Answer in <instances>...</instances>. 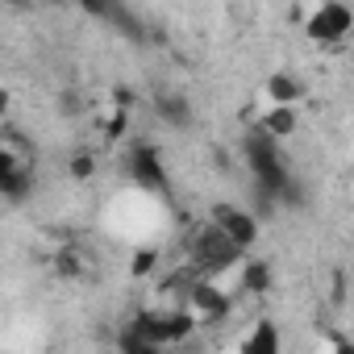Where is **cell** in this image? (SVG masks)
<instances>
[{
    "instance_id": "obj_1",
    "label": "cell",
    "mask_w": 354,
    "mask_h": 354,
    "mask_svg": "<svg viewBox=\"0 0 354 354\" xmlns=\"http://www.w3.org/2000/svg\"><path fill=\"white\" fill-rule=\"evenodd\" d=\"M129 329L133 333H142L146 342H154V346H162V350H175V346H184L196 329H201V321H196V313L188 308V304H146L142 313H133V321H129Z\"/></svg>"
},
{
    "instance_id": "obj_5",
    "label": "cell",
    "mask_w": 354,
    "mask_h": 354,
    "mask_svg": "<svg viewBox=\"0 0 354 354\" xmlns=\"http://www.w3.org/2000/svg\"><path fill=\"white\" fill-rule=\"evenodd\" d=\"M0 192H5L9 205H21L34 192V162L17 158L13 142L5 146V154H0Z\"/></svg>"
},
{
    "instance_id": "obj_12",
    "label": "cell",
    "mask_w": 354,
    "mask_h": 354,
    "mask_svg": "<svg viewBox=\"0 0 354 354\" xmlns=\"http://www.w3.org/2000/svg\"><path fill=\"white\" fill-rule=\"evenodd\" d=\"M329 354H354V342H350V337H337V342L329 346Z\"/></svg>"
},
{
    "instance_id": "obj_4",
    "label": "cell",
    "mask_w": 354,
    "mask_h": 354,
    "mask_svg": "<svg viewBox=\"0 0 354 354\" xmlns=\"http://www.w3.org/2000/svg\"><path fill=\"white\" fill-rule=\"evenodd\" d=\"M125 167H129V180L138 192L146 196H158L171 188V175H167V162H162V150L154 142H133L129 154H125Z\"/></svg>"
},
{
    "instance_id": "obj_2",
    "label": "cell",
    "mask_w": 354,
    "mask_h": 354,
    "mask_svg": "<svg viewBox=\"0 0 354 354\" xmlns=\"http://www.w3.org/2000/svg\"><path fill=\"white\" fill-rule=\"evenodd\" d=\"M300 30H304V38L317 42V46H342V42H350V34H354V9L342 5V0H325V5H317V9L304 13Z\"/></svg>"
},
{
    "instance_id": "obj_7",
    "label": "cell",
    "mask_w": 354,
    "mask_h": 354,
    "mask_svg": "<svg viewBox=\"0 0 354 354\" xmlns=\"http://www.w3.org/2000/svg\"><path fill=\"white\" fill-rule=\"evenodd\" d=\"M238 354H283V333H279V325H275L271 317H259V321L242 333Z\"/></svg>"
},
{
    "instance_id": "obj_10",
    "label": "cell",
    "mask_w": 354,
    "mask_h": 354,
    "mask_svg": "<svg viewBox=\"0 0 354 354\" xmlns=\"http://www.w3.org/2000/svg\"><path fill=\"white\" fill-rule=\"evenodd\" d=\"M158 117L167 121V125H175V129H184L188 121H192V113H188V100L184 96H158Z\"/></svg>"
},
{
    "instance_id": "obj_6",
    "label": "cell",
    "mask_w": 354,
    "mask_h": 354,
    "mask_svg": "<svg viewBox=\"0 0 354 354\" xmlns=\"http://www.w3.org/2000/svg\"><path fill=\"white\" fill-rule=\"evenodd\" d=\"M263 104L267 109H296L300 100H304V84H300V75H292V71H271L267 75V84H263Z\"/></svg>"
},
{
    "instance_id": "obj_3",
    "label": "cell",
    "mask_w": 354,
    "mask_h": 354,
    "mask_svg": "<svg viewBox=\"0 0 354 354\" xmlns=\"http://www.w3.org/2000/svg\"><path fill=\"white\" fill-rule=\"evenodd\" d=\"M209 225H217L234 246H242L246 254L254 250V242H259V234H263V221H259V213L254 209H246V205H238V201H217L213 209H209V217H205Z\"/></svg>"
},
{
    "instance_id": "obj_8",
    "label": "cell",
    "mask_w": 354,
    "mask_h": 354,
    "mask_svg": "<svg viewBox=\"0 0 354 354\" xmlns=\"http://www.w3.org/2000/svg\"><path fill=\"white\" fill-rule=\"evenodd\" d=\"M296 121H300V113H296V109H263V117H259V125H254V129H263L267 138L283 142L288 133H296Z\"/></svg>"
},
{
    "instance_id": "obj_11",
    "label": "cell",
    "mask_w": 354,
    "mask_h": 354,
    "mask_svg": "<svg viewBox=\"0 0 354 354\" xmlns=\"http://www.w3.org/2000/svg\"><path fill=\"white\" fill-rule=\"evenodd\" d=\"M117 354H171V350H162V346H154V342H146L142 333H133L129 325L117 333Z\"/></svg>"
},
{
    "instance_id": "obj_9",
    "label": "cell",
    "mask_w": 354,
    "mask_h": 354,
    "mask_svg": "<svg viewBox=\"0 0 354 354\" xmlns=\"http://www.w3.org/2000/svg\"><path fill=\"white\" fill-rule=\"evenodd\" d=\"M267 288H271V271H267V263L246 259V263L238 267V292H242V296H263Z\"/></svg>"
}]
</instances>
